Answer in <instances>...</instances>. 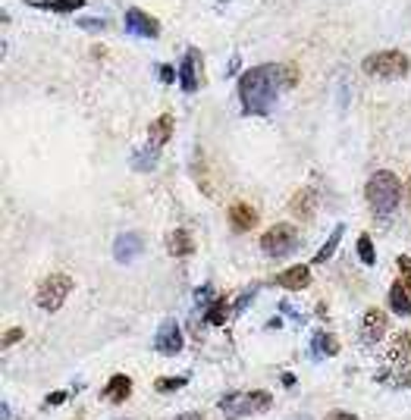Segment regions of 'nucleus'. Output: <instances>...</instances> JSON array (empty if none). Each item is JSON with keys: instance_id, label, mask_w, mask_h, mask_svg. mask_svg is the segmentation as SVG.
I'll return each mask as SVG.
<instances>
[{"instance_id": "obj_1", "label": "nucleus", "mask_w": 411, "mask_h": 420, "mask_svg": "<svg viewBox=\"0 0 411 420\" xmlns=\"http://www.w3.org/2000/svg\"><path fill=\"white\" fill-rule=\"evenodd\" d=\"M298 81L295 66L289 63H267V66H251L242 72L239 79V98L245 113H254V116H267L277 104L279 91L283 88H292Z\"/></svg>"}, {"instance_id": "obj_2", "label": "nucleus", "mask_w": 411, "mask_h": 420, "mask_svg": "<svg viewBox=\"0 0 411 420\" xmlns=\"http://www.w3.org/2000/svg\"><path fill=\"white\" fill-rule=\"evenodd\" d=\"M398 194H402V185H398L396 173L389 169H377V173L367 179V204L373 207L377 217H389L398 207Z\"/></svg>"}, {"instance_id": "obj_3", "label": "nucleus", "mask_w": 411, "mask_h": 420, "mask_svg": "<svg viewBox=\"0 0 411 420\" xmlns=\"http://www.w3.org/2000/svg\"><path fill=\"white\" fill-rule=\"evenodd\" d=\"M273 405L270 392L264 389H254V392H233V395H223L220 398V411L226 417H251V414H264L267 407Z\"/></svg>"}, {"instance_id": "obj_4", "label": "nucleus", "mask_w": 411, "mask_h": 420, "mask_svg": "<svg viewBox=\"0 0 411 420\" xmlns=\"http://www.w3.org/2000/svg\"><path fill=\"white\" fill-rule=\"evenodd\" d=\"M367 75H377V79H405L411 69V60L402 50H377L361 63Z\"/></svg>"}, {"instance_id": "obj_5", "label": "nucleus", "mask_w": 411, "mask_h": 420, "mask_svg": "<svg viewBox=\"0 0 411 420\" xmlns=\"http://www.w3.org/2000/svg\"><path fill=\"white\" fill-rule=\"evenodd\" d=\"M72 292V279L66 273H51L38 288V307L41 311H60L66 301V295Z\"/></svg>"}, {"instance_id": "obj_6", "label": "nucleus", "mask_w": 411, "mask_h": 420, "mask_svg": "<svg viewBox=\"0 0 411 420\" xmlns=\"http://www.w3.org/2000/svg\"><path fill=\"white\" fill-rule=\"evenodd\" d=\"M261 248H264L270 257H286L298 248V232L292 229L289 223H277L261 235Z\"/></svg>"}, {"instance_id": "obj_7", "label": "nucleus", "mask_w": 411, "mask_h": 420, "mask_svg": "<svg viewBox=\"0 0 411 420\" xmlns=\"http://www.w3.org/2000/svg\"><path fill=\"white\" fill-rule=\"evenodd\" d=\"M154 345H157L160 355H179V351H183V329H179V323L173 317H166L164 323H160Z\"/></svg>"}, {"instance_id": "obj_8", "label": "nucleus", "mask_w": 411, "mask_h": 420, "mask_svg": "<svg viewBox=\"0 0 411 420\" xmlns=\"http://www.w3.org/2000/svg\"><path fill=\"white\" fill-rule=\"evenodd\" d=\"M126 31L129 35H141V38H157L160 35V22L151 19L141 10H129L126 13Z\"/></svg>"}, {"instance_id": "obj_9", "label": "nucleus", "mask_w": 411, "mask_h": 420, "mask_svg": "<svg viewBox=\"0 0 411 420\" xmlns=\"http://www.w3.org/2000/svg\"><path fill=\"white\" fill-rule=\"evenodd\" d=\"M198 69H201V50L192 47L189 54L183 56V66H179V81H183V91H195L198 88Z\"/></svg>"}, {"instance_id": "obj_10", "label": "nucleus", "mask_w": 411, "mask_h": 420, "mask_svg": "<svg viewBox=\"0 0 411 420\" xmlns=\"http://www.w3.org/2000/svg\"><path fill=\"white\" fill-rule=\"evenodd\" d=\"M386 326H389L386 313L380 311V307H371V311L364 313V323H361V336H364V342H380V339L386 336Z\"/></svg>"}, {"instance_id": "obj_11", "label": "nucleus", "mask_w": 411, "mask_h": 420, "mask_svg": "<svg viewBox=\"0 0 411 420\" xmlns=\"http://www.w3.org/2000/svg\"><path fill=\"white\" fill-rule=\"evenodd\" d=\"M277 286L279 288H289V292H302V288L311 286V270L304 267V263H295V267L283 270V273L277 276Z\"/></svg>"}, {"instance_id": "obj_12", "label": "nucleus", "mask_w": 411, "mask_h": 420, "mask_svg": "<svg viewBox=\"0 0 411 420\" xmlns=\"http://www.w3.org/2000/svg\"><path fill=\"white\" fill-rule=\"evenodd\" d=\"M141 235H135V232H126V235H116V244H114V257L120 263H132L135 257L141 254Z\"/></svg>"}, {"instance_id": "obj_13", "label": "nucleus", "mask_w": 411, "mask_h": 420, "mask_svg": "<svg viewBox=\"0 0 411 420\" xmlns=\"http://www.w3.org/2000/svg\"><path fill=\"white\" fill-rule=\"evenodd\" d=\"M229 226L235 232H248L258 226V210L251 204H233L229 207Z\"/></svg>"}, {"instance_id": "obj_14", "label": "nucleus", "mask_w": 411, "mask_h": 420, "mask_svg": "<svg viewBox=\"0 0 411 420\" xmlns=\"http://www.w3.org/2000/svg\"><path fill=\"white\" fill-rule=\"evenodd\" d=\"M132 395V380H129L126 373H116L107 380V386H104V398L114 401V405H123V401Z\"/></svg>"}, {"instance_id": "obj_15", "label": "nucleus", "mask_w": 411, "mask_h": 420, "mask_svg": "<svg viewBox=\"0 0 411 420\" xmlns=\"http://www.w3.org/2000/svg\"><path fill=\"white\" fill-rule=\"evenodd\" d=\"M148 135H151V148H164L166 141L173 138V116L170 113H164V116H157L151 125H148Z\"/></svg>"}, {"instance_id": "obj_16", "label": "nucleus", "mask_w": 411, "mask_h": 420, "mask_svg": "<svg viewBox=\"0 0 411 420\" xmlns=\"http://www.w3.org/2000/svg\"><path fill=\"white\" fill-rule=\"evenodd\" d=\"M166 251L173 257H189L195 251V242H192V232L189 229H176L166 235Z\"/></svg>"}, {"instance_id": "obj_17", "label": "nucleus", "mask_w": 411, "mask_h": 420, "mask_svg": "<svg viewBox=\"0 0 411 420\" xmlns=\"http://www.w3.org/2000/svg\"><path fill=\"white\" fill-rule=\"evenodd\" d=\"M389 307H392V313H398V317H408V313H411V295H408V288H405L402 279L392 282V288H389Z\"/></svg>"}, {"instance_id": "obj_18", "label": "nucleus", "mask_w": 411, "mask_h": 420, "mask_svg": "<svg viewBox=\"0 0 411 420\" xmlns=\"http://www.w3.org/2000/svg\"><path fill=\"white\" fill-rule=\"evenodd\" d=\"M289 207L295 210L298 219H311V213L317 210V194H314V188H302V192L292 198Z\"/></svg>"}, {"instance_id": "obj_19", "label": "nucleus", "mask_w": 411, "mask_h": 420, "mask_svg": "<svg viewBox=\"0 0 411 420\" xmlns=\"http://www.w3.org/2000/svg\"><path fill=\"white\" fill-rule=\"evenodd\" d=\"M311 351H314L317 357H333L336 351H339V342H336L333 332H317V336L311 339Z\"/></svg>"}, {"instance_id": "obj_20", "label": "nucleus", "mask_w": 411, "mask_h": 420, "mask_svg": "<svg viewBox=\"0 0 411 420\" xmlns=\"http://www.w3.org/2000/svg\"><path fill=\"white\" fill-rule=\"evenodd\" d=\"M32 6L38 10H54V13H72V10H82L85 0H29Z\"/></svg>"}, {"instance_id": "obj_21", "label": "nucleus", "mask_w": 411, "mask_h": 420, "mask_svg": "<svg viewBox=\"0 0 411 420\" xmlns=\"http://www.w3.org/2000/svg\"><path fill=\"white\" fill-rule=\"evenodd\" d=\"M389 361H411V332H398L392 342Z\"/></svg>"}, {"instance_id": "obj_22", "label": "nucleus", "mask_w": 411, "mask_h": 420, "mask_svg": "<svg viewBox=\"0 0 411 420\" xmlns=\"http://www.w3.org/2000/svg\"><path fill=\"white\" fill-rule=\"evenodd\" d=\"M342 232H346V226H336V229L333 232H329V238H327V242H323V248L320 251H317V257H314V260L317 263H327L329 260V257H333V251H336V244H339V238H342Z\"/></svg>"}, {"instance_id": "obj_23", "label": "nucleus", "mask_w": 411, "mask_h": 420, "mask_svg": "<svg viewBox=\"0 0 411 420\" xmlns=\"http://www.w3.org/2000/svg\"><path fill=\"white\" fill-rule=\"evenodd\" d=\"M226 311H229V301L226 298H214L208 307V323L210 326H223L226 323Z\"/></svg>"}, {"instance_id": "obj_24", "label": "nucleus", "mask_w": 411, "mask_h": 420, "mask_svg": "<svg viewBox=\"0 0 411 420\" xmlns=\"http://www.w3.org/2000/svg\"><path fill=\"white\" fill-rule=\"evenodd\" d=\"M157 166V148H148V150H135L132 154V169H154Z\"/></svg>"}, {"instance_id": "obj_25", "label": "nucleus", "mask_w": 411, "mask_h": 420, "mask_svg": "<svg viewBox=\"0 0 411 420\" xmlns=\"http://www.w3.org/2000/svg\"><path fill=\"white\" fill-rule=\"evenodd\" d=\"M358 257H361V263H367L371 267L373 260H377V248H373V242H371V235H358Z\"/></svg>"}, {"instance_id": "obj_26", "label": "nucleus", "mask_w": 411, "mask_h": 420, "mask_svg": "<svg viewBox=\"0 0 411 420\" xmlns=\"http://www.w3.org/2000/svg\"><path fill=\"white\" fill-rule=\"evenodd\" d=\"M185 376H160L157 382H154V389H157V392H176V389H183L185 386Z\"/></svg>"}, {"instance_id": "obj_27", "label": "nucleus", "mask_w": 411, "mask_h": 420, "mask_svg": "<svg viewBox=\"0 0 411 420\" xmlns=\"http://www.w3.org/2000/svg\"><path fill=\"white\" fill-rule=\"evenodd\" d=\"M398 270H402V282H405V288H408V295H411V257L408 254L398 257Z\"/></svg>"}, {"instance_id": "obj_28", "label": "nucleus", "mask_w": 411, "mask_h": 420, "mask_svg": "<svg viewBox=\"0 0 411 420\" xmlns=\"http://www.w3.org/2000/svg\"><path fill=\"white\" fill-rule=\"evenodd\" d=\"M20 339H22V329H20V326H16V329H7V332H3V348H10V345L20 342Z\"/></svg>"}, {"instance_id": "obj_29", "label": "nucleus", "mask_w": 411, "mask_h": 420, "mask_svg": "<svg viewBox=\"0 0 411 420\" xmlns=\"http://www.w3.org/2000/svg\"><path fill=\"white\" fill-rule=\"evenodd\" d=\"M79 25H82L85 31H101L104 29V19H79Z\"/></svg>"}, {"instance_id": "obj_30", "label": "nucleus", "mask_w": 411, "mask_h": 420, "mask_svg": "<svg viewBox=\"0 0 411 420\" xmlns=\"http://www.w3.org/2000/svg\"><path fill=\"white\" fill-rule=\"evenodd\" d=\"M327 420H358V417H355V414H348V411H329Z\"/></svg>"}, {"instance_id": "obj_31", "label": "nucleus", "mask_w": 411, "mask_h": 420, "mask_svg": "<svg viewBox=\"0 0 411 420\" xmlns=\"http://www.w3.org/2000/svg\"><path fill=\"white\" fill-rule=\"evenodd\" d=\"M157 75L166 81V85H170V81H173V75H176V72H173V66H160V69H157Z\"/></svg>"}, {"instance_id": "obj_32", "label": "nucleus", "mask_w": 411, "mask_h": 420, "mask_svg": "<svg viewBox=\"0 0 411 420\" xmlns=\"http://www.w3.org/2000/svg\"><path fill=\"white\" fill-rule=\"evenodd\" d=\"M66 401V392H51L47 395V405H63Z\"/></svg>"}, {"instance_id": "obj_33", "label": "nucleus", "mask_w": 411, "mask_h": 420, "mask_svg": "<svg viewBox=\"0 0 411 420\" xmlns=\"http://www.w3.org/2000/svg\"><path fill=\"white\" fill-rule=\"evenodd\" d=\"M176 420H204V417H201V414H195V411H189V414H179Z\"/></svg>"}, {"instance_id": "obj_34", "label": "nucleus", "mask_w": 411, "mask_h": 420, "mask_svg": "<svg viewBox=\"0 0 411 420\" xmlns=\"http://www.w3.org/2000/svg\"><path fill=\"white\" fill-rule=\"evenodd\" d=\"M283 386H295V376H292V373H283Z\"/></svg>"}, {"instance_id": "obj_35", "label": "nucleus", "mask_w": 411, "mask_h": 420, "mask_svg": "<svg viewBox=\"0 0 411 420\" xmlns=\"http://www.w3.org/2000/svg\"><path fill=\"white\" fill-rule=\"evenodd\" d=\"M408 194H411V182H408Z\"/></svg>"}, {"instance_id": "obj_36", "label": "nucleus", "mask_w": 411, "mask_h": 420, "mask_svg": "<svg viewBox=\"0 0 411 420\" xmlns=\"http://www.w3.org/2000/svg\"><path fill=\"white\" fill-rule=\"evenodd\" d=\"M295 420H308V417H295Z\"/></svg>"}]
</instances>
